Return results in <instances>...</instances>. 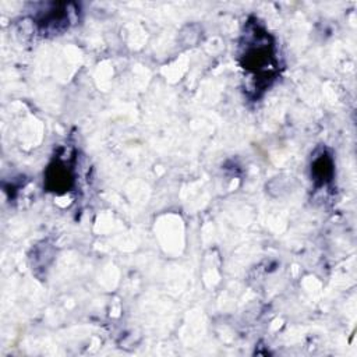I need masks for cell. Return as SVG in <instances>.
I'll return each instance as SVG.
<instances>
[{"mask_svg": "<svg viewBox=\"0 0 357 357\" xmlns=\"http://www.w3.org/2000/svg\"><path fill=\"white\" fill-rule=\"evenodd\" d=\"M68 21V11L66 8L57 10V4H52L49 10L40 13L38 17V25L45 31H59L66 26Z\"/></svg>", "mask_w": 357, "mask_h": 357, "instance_id": "obj_3", "label": "cell"}, {"mask_svg": "<svg viewBox=\"0 0 357 357\" xmlns=\"http://www.w3.org/2000/svg\"><path fill=\"white\" fill-rule=\"evenodd\" d=\"M240 63L248 74L255 77V79L258 77V79H265V82H268V77H272L276 67L271 36L266 32H261L258 28L252 29L251 35L245 33L244 43L241 45Z\"/></svg>", "mask_w": 357, "mask_h": 357, "instance_id": "obj_1", "label": "cell"}, {"mask_svg": "<svg viewBox=\"0 0 357 357\" xmlns=\"http://www.w3.org/2000/svg\"><path fill=\"white\" fill-rule=\"evenodd\" d=\"M311 174L314 177V181L318 185H324L328 181H331V178L333 176V160H332L331 155H328L326 152H322L321 155H318L312 160Z\"/></svg>", "mask_w": 357, "mask_h": 357, "instance_id": "obj_4", "label": "cell"}, {"mask_svg": "<svg viewBox=\"0 0 357 357\" xmlns=\"http://www.w3.org/2000/svg\"><path fill=\"white\" fill-rule=\"evenodd\" d=\"M45 184L49 191L66 192L73 184L71 169L61 159H54L46 169Z\"/></svg>", "mask_w": 357, "mask_h": 357, "instance_id": "obj_2", "label": "cell"}]
</instances>
